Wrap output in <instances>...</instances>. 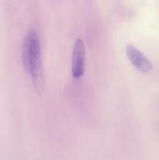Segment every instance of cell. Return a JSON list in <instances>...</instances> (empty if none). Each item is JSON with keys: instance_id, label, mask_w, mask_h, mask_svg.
<instances>
[{"instance_id": "obj_2", "label": "cell", "mask_w": 159, "mask_h": 160, "mask_svg": "<svg viewBox=\"0 0 159 160\" xmlns=\"http://www.w3.org/2000/svg\"><path fill=\"white\" fill-rule=\"evenodd\" d=\"M85 47L82 39L77 38L73 46L72 54V74L74 79H79L84 73Z\"/></svg>"}, {"instance_id": "obj_3", "label": "cell", "mask_w": 159, "mask_h": 160, "mask_svg": "<svg viewBox=\"0 0 159 160\" xmlns=\"http://www.w3.org/2000/svg\"><path fill=\"white\" fill-rule=\"evenodd\" d=\"M126 53L128 59L137 70L143 73H148L152 70L153 66L149 59L139 49L132 45H127Z\"/></svg>"}, {"instance_id": "obj_1", "label": "cell", "mask_w": 159, "mask_h": 160, "mask_svg": "<svg viewBox=\"0 0 159 160\" xmlns=\"http://www.w3.org/2000/svg\"><path fill=\"white\" fill-rule=\"evenodd\" d=\"M22 60L25 70L32 78L35 91L42 95L45 88L43 69L41 59V48L38 35L34 30H31L25 36L22 46Z\"/></svg>"}]
</instances>
